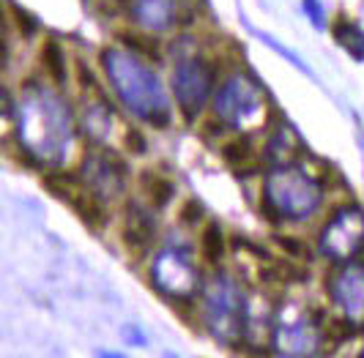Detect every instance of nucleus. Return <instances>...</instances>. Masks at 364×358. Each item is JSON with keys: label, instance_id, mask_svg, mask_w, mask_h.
Listing matches in <instances>:
<instances>
[{"label": "nucleus", "instance_id": "2", "mask_svg": "<svg viewBox=\"0 0 364 358\" xmlns=\"http://www.w3.org/2000/svg\"><path fill=\"white\" fill-rule=\"evenodd\" d=\"M72 205H74V211L80 214V219H82L91 230H102V227L107 224V211H105L102 200L96 197L91 189L80 192V195L72 200Z\"/></svg>", "mask_w": 364, "mask_h": 358}, {"label": "nucleus", "instance_id": "7", "mask_svg": "<svg viewBox=\"0 0 364 358\" xmlns=\"http://www.w3.org/2000/svg\"><path fill=\"white\" fill-rule=\"evenodd\" d=\"M41 60L47 66V72L55 82H63L66 80V69H63V53L55 41H44V50H41Z\"/></svg>", "mask_w": 364, "mask_h": 358}, {"label": "nucleus", "instance_id": "9", "mask_svg": "<svg viewBox=\"0 0 364 358\" xmlns=\"http://www.w3.org/2000/svg\"><path fill=\"white\" fill-rule=\"evenodd\" d=\"M203 219V208L198 200H186L181 205V222L183 224H198Z\"/></svg>", "mask_w": 364, "mask_h": 358}, {"label": "nucleus", "instance_id": "6", "mask_svg": "<svg viewBox=\"0 0 364 358\" xmlns=\"http://www.w3.org/2000/svg\"><path fill=\"white\" fill-rule=\"evenodd\" d=\"M200 254L208 263H219L225 254V241H222V230L219 224H205V230L200 235Z\"/></svg>", "mask_w": 364, "mask_h": 358}, {"label": "nucleus", "instance_id": "5", "mask_svg": "<svg viewBox=\"0 0 364 358\" xmlns=\"http://www.w3.org/2000/svg\"><path fill=\"white\" fill-rule=\"evenodd\" d=\"M222 156H225L228 164H233L236 170H255L257 167L252 145L247 143V140H233V143H228L222 148Z\"/></svg>", "mask_w": 364, "mask_h": 358}, {"label": "nucleus", "instance_id": "8", "mask_svg": "<svg viewBox=\"0 0 364 358\" xmlns=\"http://www.w3.org/2000/svg\"><path fill=\"white\" fill-rule=\"evenodd\" d=\"M277 244L288 251V254H293V257H310V249L299 238H293V235H277Z\"/></svg>", "mask_w": 364, "mask_h": 358}, {"label": "nucleus", "instance_id": "4", "mask_svg": "<svg viewBox=\"0 0 364 358\" xmlns=\"http://www.w3.org/2000/svg\"><path fill=\"white\" fill-rule=\"evenodd\" d=\"M143 189H146L148 200H151L156 208H164V205L170 202V197L176 195V186L167 178H162V175H154L151 170L143 175Z\"/></svg>", "mask_w": 364, "mask_h": 358}, {"label": "nucleus", "instance_id": "3", "mask_svg": "<svg viewBox=\"0 0 364 358\" xmlns=\"http://www.w3.org/2000/svg\"><path fill=\"white\" fill-rule=\"evenodd\" d=\"M41 183L53 192L55 197L60 200H69L72 202L80 192H85V186H82V180L77 178L74 173H47L44 178H41Z\"/></svg>", "mask_w": 364, "mask_h": 358}, {"label": "nucleus", "instance_id": "1", "mask_svg": "<svg viewBox=\"0 0 364 358\" xmlns=\"http://www.w3.org/2000/svg\"><path fill=\"white\" fill-rule=\"evenodd\" d=\"M127 227H124V238H127V246L134 257H143L156 235L154 222L148 219V214H143L137 205H129L127 208Z\"/></svg>", "mask_w": 364, "mask_h": 358}, {"label": "nucleus", "instance_id": "10", "mask_svg": "<svg viewBox=\"0 0 364 358\" xmlns=\"http://www.w3.org/2000/svg\"><path fill=\"white\" fill-rule=\"evenodd\" d=\"M127 145L134 151V153H146V140H143V137H140V131H134V129L127 134Z\"/></svg>", "mask_w": 364, "mask_h": 358}]
</instances>
